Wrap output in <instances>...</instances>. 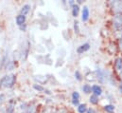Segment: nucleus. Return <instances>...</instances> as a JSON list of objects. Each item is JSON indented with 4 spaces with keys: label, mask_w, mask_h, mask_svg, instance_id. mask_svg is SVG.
<instances>
[{
    "label": "nucleus",
    "mask_w": 122,
    "mask_h": 113,
    "mask_svg": "<svg viewBox=\"0 0 122 113\" xmlns=\"http://www.w3.org/2000/svg\"><path fill=\"white\" fill-rule=\"evenodd\" d=\"M15 75L13 74H10V75H6L4 76L1 80H0V86H4V87H12L13 85L15 84Z\"/></svg>",
    "instance_id": "nucleus-1"
},
{
    "label": "nucleus",
    "mask_w": 122,
    "mask_h": 113,
    "mask_svg": "<svg viewBox=\"0 0 122 113\" xmlns=\"http://www.w3.org/2000/svg\"><path fill=\"white\" fill-rule=\"evenodd\" d=\"M89 50H90V44L89 43H84V44L81 45L80 47H78L77 52H78V54H82V53L88 51Z\"/></svg>",
    "instance_id": "nucleus-2"
},
{
    "label": "nucleus",
    "mask_w": 122,
    "mask_h": 113,
    "mask_svg": "<svg viewBox=\"0 0 122 113\" xmlns=\"http://www.w3.org/2000/svg\"><path fill=\"white\" fill-rule=\"evenodd\" d=\"M89 15H90V11H89L88 7L84 6V7L82 8V10H81V20H82L83 22L88 21V19H89Z\"/></svg>",
    "instance_id": "nucleus-3"
},
{
    "label": "nucleus",
    "mask_w": 122,
    "mask_h": 113,
    "mask_svg": "<svg viewBox=\"0 0 122 113\" xmlns=\"http://www.w3.org/2000/svg\"><path fill=\"white\" fill-rule=\"evenodd\" d=\"M92 87V93L94 94V95H96V96H100L101 94H102V88H101V86L98 85H93L91 86Z\"/></svg>",
    "instance_id": "nucleus-4"
},
{
    "label": "nucleus",
    "mask_w": 122,
    "mask_h": 113,
    "mask_svg": "<svg viewBox=\"0 0 122 113\" xmlns=\"http://www.w3.org/2000/svg\"><path fill=\"white\" fill-rule=\"evenodd\" d=\"M26 20H27L26 16H25V15H21V14L17 15V16H16V18H15L16 24H17L19 27H20V26H22V25H24V24H26Z\"/></svg>",
    "instance_id": "nucleus-5"
},
{
    "label": "nucleus",
    "mask_w": 122,
    "mask_h": 113,
    "mask_svg": "<svg viewBox=\"0 0 122 113\" xmlns=\"http://www.w3.org/2000/svg\"><path fill=\"white\" fill-rule=\"evenodd\" d=\"M30 5L26 4V5H24V6L22 7V9H21V11H20V14L26 16V15L30 12Z\"/></svg>",
    "instance_id": "nucleus-6"
},
{
    "label": "nucleus",
    "mask_w": 122,
    "mask_h": 113,
    "mask_svg": "<svg viewBox=\"0 0 122 113\" xmlns=\"http://www.w3.org/2000/svg\"><path fill=\"white\" fill-rule=\"evenodd\" d=\"M77 110L79 113H86L87 112V106L85 104H80L77 107Z\"/></svg>",
    "instance_id": "nucleus-7"
},
{
    "label": "nucleus",
    "mask_w": 122,
    "mask_h": 113,
    "mask_svg": "<svg viewBox=\"0 0 122 113\" xmlns=\"http://www.w3.org/2000/svg\"><path fill=\"white\" fill-rule=\"evenodd\" d=\"M79 12H80V6L78 4H75L74 6H72V15H73V17H77Z\"/></svg>",
    "instance_id": "nucleus-8"
},
{
    "label": "nucleus",
    "mask_w": 122,
    "mask_h": 113,
    "mask_svg": "<svg viewBox=\"0 0 122 113\" xmlns=\"http://www.w3.org/2000/svg\"><path fill=\"white\" fill-rule=\"evenodd\" d=\"M82 91L85 93V94H90L92 92V87L90 85L88 84H85V85H82Z\"/></svg>",
    "instance_id": "nucleus-9"
},
{
    "label": "nucleus",
    "mask_w": 122,
    "mask_h": 113,
    "mask_svg": "<svg viewBox=\"0 0 122 113\" xmlns=\"http://www.w3.org/2000/svg\"><path fill=\"white\" fill-rule=\"evenodd\" d=\"M104 110L107 113H114V111H115V107L113 105H106L104 107Z\"/></svg>",
    "instance_id": "nucleus-10"
},
{
    "label": "nucleus",
    "mask_w": 122,
    "mask_h": 113,
    "mask_svg": "<svg viewBox=\"0 0 122 113\" xmlns=\"http://www.w3.org/2000/svg\"><path fill=\"white\" fill-rule=\"evenodd\" d=\"M89 101H90V103H91L92 105H97L98 104V97L94 95V94H92L91 96H90Z\"/></svg>",
    "instance_id": "nucleus-11"
},
{
    "label": "nucleus",
    "mask_w": 122,
    "mask_h": 113,
    "mask_svg": "<svg viewBox=\"0 0 122 113\" xmlns=\"http://www.w3.org/2000/svg\"><path fill=\"white\" fill-rule=\"evenodd\" d=\"M81 95L78 91H73L72 92V100H80Z\"/></svg>",
    "instance_id": "nucleus-12"
},
{
    "label": "nucleus",
    "mask_w": 122,
    "mask_h": 113,
    "mask_svg": "<svg viewBox=\"0 0 122 113\" xmlns=\"http://www.w3.org/2000/svg\"><path fill=\"white\" fill-rule=\"evenodd\" d=\"M116 67H117V68L118 69V70H120L122 68V59L121 58H118L117 60V62H116Z\"/></svg>",
    "instance_id": "nucleus-13"
},
{
    "label": "nucleus",
    "mask_w": 122,
    "mask_h": 113,
    "mask_svg": "<svg viewBox=\"0 0 122 113\" xmlns=\"http://www.w3.org/2000/svg\"><path fill=\"white\" fill-rule=\"evenodd\" d=\"M74 75H75L76 80H78V81H81V80H82V76H81V72H80L79 70H76Z\"/></svg>",
    "instance_id": "nucleus-14"
},
{
    "label": "nucleus",
    "mask_w": 122,
    "mask_h": 113,
    "mask_svg": "<svg viewBox=\"0 0 122 113\" xmlns=\"http://www.w3.org/2000/svg\"><path fill=\"white\" fill-rule=\"evenodd\" d=\"M33 88L36 89V90H38V91H45V87L40 85H36V84L33 85Z\"/></svg>",
    "instance_id": "nucleus-15"
},
{
    "label": "nucleus",
    "mask_w": 122,
    "mask_h": 113,
    "mask_svg": "<svg viewBox=\"0 0 122 113\" xmlns=\"http://www.w3.org/2000/svg\"><path fill=\"white\" fill-rule=\"evenodd\" d=\"M74 30L76 33H80V27H79V22L75 21L74 22Z\"/></svg>",
    "instance_id": "nucleus-16"
},
{
    "label": "nucleus",
    "mask_w": 122,
    "mask_h": 113,
    "mask_svg": "<svg viewBox=\"0 0 122 113\" xmlns=\"http://www.w3.org/2000/svg\"><path fill=\"white\" fill-rule=\"evenodd\" d=\"M7 113H14V108L12 106H10L7 109Z\"/></svg>",
    "instance_id": "nucleus-17"
},
{
    "label": "nucleus",
    "mask_w": 122,
    "mask_h": 113,
    "mask_svg": "<svg viewBox=\"0 0 122 113\" xmlns=\"http://www.w3.org/2000/svg\"><path fill=\"white\" fill-rule=\"evenodd\" d=\"M72 104L75 107H78L80 105V100H72Z\"/></svg>",
    "instance_id": "nucleus-18"
},
{
    "label": "nucleus",
    "mask_w": 122,
    "mask_h": 113,
    "mask_svg": "<svg viewBox=\"0 0 122 113\" xmlns=\"http://www.w3.org/2000/svg\"><path fill=\"white\" fill-rule=\"evenodd\" d=\"M19 28H20V29H21V30H23V31H25V30L27 29V25H26V24H24V25H22V26H20Z\"/></svg>",
    "instance_id": "nucleus-19"
},
{
    "label": "nucleus",
    "mask_w": 122,
    "mask_h": 113,
    "mask_svg": "<svg viewBox=\"0 0 122 113\" xmlns=\"http://www.w3.org/2000/svg\"><path fill=\"white\" fill-rule=\"evenodd\" d=\"M86 113H97V112H96V110H95L94 108L90 107L89 109H87V112H86Z\"/></svg>",
    "instance_id": "nucleus-20"
},
{
    "label": "nucleus",
    "mask_w": 122,
    "mask_h": 113,
    "mask_svg": "<svg viewBox=\"0 0 122 113\" xmlns=\"http://www.w3.org/2000/svg\"><path fill=\"white\" fill-rule=\"evenodd\" d=\"M119 88H120V91L122 92V82H121V84H120V86H119Z\"/></svg>",
    "instance_id": "nucleus-21"
}]
</instances>
